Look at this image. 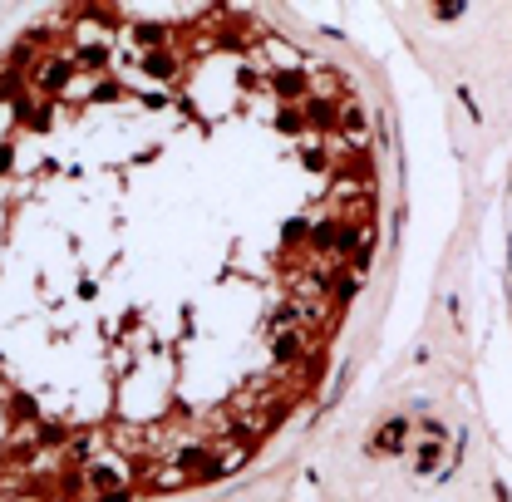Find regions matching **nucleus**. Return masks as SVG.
I'll return each instance as SVG.
<instances>
[{
  "label": "nucleus",
  "instance_id": "obj_1",
  "mask_svg": "<svg viewBox=\"0 0 512 502\" xmlns=\"http://www.w3.org/2000/svg\"><path fill=\"white\" fill-rule=\"evenodd\" d=\"M399 227L360 60L237 5L0 55V502H207L311 434Z\"/></svg>",
  "mask_w": 512,
  "mask_h": 502
}]
</instances>
